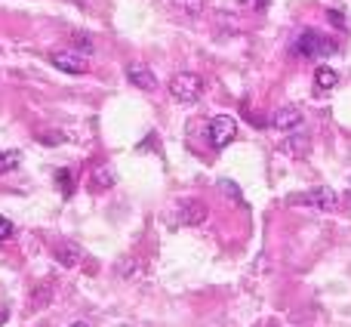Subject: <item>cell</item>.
<instances>
[{
	"instance_id": "1",
	"label": "cell",
	"mask_w": 351,
	"mask_h": 327,
	"mask_svg": "<svg viewBox=\"0 0 351 327\" xmlns=\"http://www.w3.org/2000/svg\"><path fill=\"white\" fill-rule=\"evenodd\" d=\"M333 53H336V41L324 37L321 31H315V28L302 31V34L293 41V56H299V59H317V56H333Z\"/></svg>"
},
{
	"instance_id": "2",
	"label": "cell",
	"mask_w": 351,
	"mask_h": 327,
	"mask_svg": "<svg viewBox=\"0 0 351 327\" xmlns=\"http://www.w3.org/2000/svg\"><path fill=\"white\" fill-rule=\"evenodd\" d=\"M200 93H204V80H200L194 71H179V74H173V80H170V96L176 99V102L191 105V102H197V99H200Z\"/></svg>"
},
{
	"instance_id": "3",
	"label": "cell",
	"mask_w": 351,
	"mask_h": 327,
	"mask_svg": "<svg viewBox=\"0 0 351 327\" xmlns=\"http://www.w3.org/2000/svg\"><path fill=\"white\" fill-rule=\"evenodd\" d=\"M173 213H176V223L179 225H204L206 216H210L206 204H200V201H194V198H179Z\"/></svg>"
},
{
	"instance_id": "4",
	"label": "cell",
	"mask_w": 351,
	"mask_h": 327,
	"mask_svg": "<svg viewBox=\"0 0 351 327\" xmlns=\"http://www.w3.org/2000/svg\"><path fill=\"white\" fill-rule=\"evenodd\" d=\"M206 136H210V146H213V148H225L228 142H234V136H237L234 117H228V115L213 117L210 127H206Z\"/></svg>"
},
{
	"instance_id": "5",
	"label": "cell",
	"mask_w": 351,
	"mask_h": 327,
	"mask_svg": "<svg viewBox=\"0 0 351 327\" xmlns=\"http://www.w3.org/2000/svg\"><path fill=\"white\" fill-rule=\"evenodd\" d=\"M296 204H302V207H315V210H336L339 207V194L333 192V188H311V192H305V194H299L296 198Z\"/></svg>"
},
{
	"instance_id": "6",
	"label": "cell",
	"mask_w": 351,
	"mask_h": 327,
	"mask_svg": "<svg viewBox=\"0 0 351 327\" xmlns=\"http://www.w3.org/2000/svg\"><path fill=\"white\" fill-rule=\"evenodd\" d=\"M49 62H53V68H59V71H65V74H84L86 71V59L77 53V49H74V53H53Z\"/></svg>"
},
{
	"instance_id": "7",
	"label": "cell",
	"mask_w": 351,
	"mask_h": 327,
	"mask_svg": "<svg viewBox=\"0 0 351 327\" xmlns=\"http://www.w3.org/2000/svg\"><path fill=\"white\" fill-rule=\"evenodd\" d=\"M302 121H305V117H302V111H299L296 105H284V109L274 111L271 127H274V130H296Z\"/></svg>"
},
{
	"instance_id": "8",
	"label": "cell",
	"mask_w": 351,
	"mask_h": 327,
	"mask_svg": "<svg viewBox=\"0 0 351 327\" xmlns=\"http://www.w3.org/2000/svg\"><path fill=\"white\" fill-rule=\"evenodd\" d=\"M127 80L133 87H139V90H145V93H152L154 87H158V78L152 74V68H145V65H127Z\"/></svg>"
},
{
	"instance_id": "9",
	"label": "cell",
	"mask_w": 351,
	"mask_h": 327,
	"mask_svg": "<svg viewBox=\"0 0 351 327\" xmlns=\"http://www.w3.org/2000/svg\"><path fill=\"white\" fill-rule=\"evenodd\" d=\"M308 148H311L308 133H296V136H290V139L280 142V152H284L287 158H305V155H308Z\"/></svg>"
},
{
	"instance_id": "10",
	"label": "cell",
	"mask_w": 351,
	"mask_h": 327,
	"mask_svg": "<svg viewBox=\"0 0 351 327\" xmlns=\"http://www.w3.org/2000/svg\"><path fill=\"white\" fill-rule=\"evenodd\" d=\"M336 84H339V74H336L333 68L321 65V68L315 71V87H317V90H333Z\"/></svg>"
},
{
	"instance_id": "11",
	"label": "cell",
	"mask_w": 351,
	"mask_h": 327,
	"mask_svg": "<svg viewBox=\"0 0 351 327\" xmlns=\"http://www.w3.org/2000/svg\"><path fill=\"white\" fill-rule=\"evenodd\" d=\"M56 260L62 262V266H77L80 262V250L74 247V244H62V247H56Z\"/></svg>"
},
{
	"instance_id": "12",
	"label": "cell",
	"mask_w": 351,
	"mask_h": 327,
	"mask_svg": "<svg viewBox=\"0 0 351 327\" xmlns=\"http://www.w3.org/2000/svg\"><path fill=\"white\" fill-rule=\"evenodd\" d=\"M114 185V176H111L108 167H99L96 173H93V188H111Z\"/></svg>"
},
{
	"instance_id": "13",
	"label": "cell",
	"mask_w": 351,
	"mask_h": 327,
	"mask_svg": "<svg viewBox=\"0 0 351 327\" xmlns=\"http://www.w3.org/2000/svg\"><path fill=\"white\" fill-rule=\"evenodd\" d=\"M173 6L179 12H185V16H197L204 10V0H173Z\"/></svg>"
},
{
	"instance_id": "14",
	"label": "cell",
	"mask_w": 351,
	"mask_h": 327,
	"mask_svg": "<svg viewBox=\"0 0 351 327\" xmlns=\"http://www.w3.org/2000/svg\"><path fill=\"white\" fill-rule=\"evenodd\" d=\"M22 164V155L19 152H0V173H10Z\"/></svg>"
},
{
	"instance_id": "15",
	"label": "cell",
	"mask_w": 351,
	"mask_h": 327,
	"mask_svg": "<svg viewBox=\"0 0 351 327\" xmlns=\"http://www.w3.org/2000/svg\"><path fill=\"white\" fill-rule=\"evenodd\" d=\"M219 188H222V192H228L231 198L237 201V204H243V194H241V188H237L234 182H228V179H219Z\"/></svg>"
},
{
	"instance_id": "16",
	"label": "cell",
	"mask_w": 351,
	"mask_h": 327,
	"mask_svg": "<svg viewBox=\"0 0 351 327\" xmlns=\"http://www.w3.org/2000/svg\"><path fill=\"white\" fill-rule=\"evenodd\" d=\"M6 238H12V223L6 216H0V241H6Z\"/></svg>"
},
{
	"instance_id": "17",
	"label": "cell",
	"mask_w": 351,
	"mask_h": 327,
	"mask_svg": "<svg viewBox=\"0 0 351 327\" xmlns=\"http://www.w3.org/2000/svg\"><path fill=\"white\" fill-rule=\"evenodd\" d=\"M74 41H77V43H80V56L93 53V43H90V37H86V34H77V37H74Z\"/></svg>"
},
{
	"instance_id": "18",
	"label": "cell",
	"mask_w": 351,
	"mask_h": 327,
	"mask_svg": "<svg viewBox=\"0 0 351 327\" xmlns=\"http://www.w3.org/2000/svg\"><path fill=\"white\" fill-rule=\"evenodd\" d=\"M59 185H62V192H71V179H68V170H59Z\"/></svg>"
},
{
	"instance_id": "19",
	"label": "cell",
	"mask_w": 351,
	"mask_h": 327,
	"mask_svg": "<svg viewBox=\"0 0 351 327\" xmlns=\"http://www.w3.org/2000/svg\"><path fill=\"white\" fill-rule=\"evenodd\" d=\"M47 291H49V287H40V291H37V300H34V309H40V306H43V303H47V300H49V297H47Z\"/></svg>"
},
{
	"instance_id": "20",
	"label": "cell",
	"mask_w": 351,
	"mask_h": 327,
	"mask_svg": "<svg viewBox=\"0 0 351 327\" xmlns=\"http://www.w3.org/2000/svg\"><path fill=\"white\" fill-rule=\"evenodd\" d=\"M247 3L253 6V10H259V12H262V10H268V0H247Z\"/></svg>"
},
{
	"instance_id": "21",
	"label": "cell",
	"mask_w": 351,
	"mask_h": 327,
	"mask_svg": "<svg viewBox=\"0 0 351 327\" xmlns=\"http://www.w3.org/2000/svg\"><path fill=\"white\" fill-rule=\"evenodd\" d=\"M6 315H10V312H6V309H0V324L6 322Z\"/></svg>"
},
{
	"instance_id": "22",
	"label": "cell",
	"mask_w": 351,
	"mask_h": 327,
	"mask_svg": "<svg viewBox=\"0 0 351 327\" xmlns=\"http://www.w3.org/2000/svg\"><path fill=\"white\" fill-rule=\"evenodd\" d=\"M71 327H90V324H86V322H74Z\"/></svg>"
},
{
	"instance_id": "23",
	"label": "cell",
	"mask_w": 351,
	"mask_h": 327,
	"mask_svg": "<svg viewBox=\"0 0 351 327\" xmlns=\"http://www.w3.org/2000/svg\"><path fill=\"white\" fill-rule=\"evenodd\" d=\"M348 198H351V179H348Z\"/></svg>"
}]
</instances>
